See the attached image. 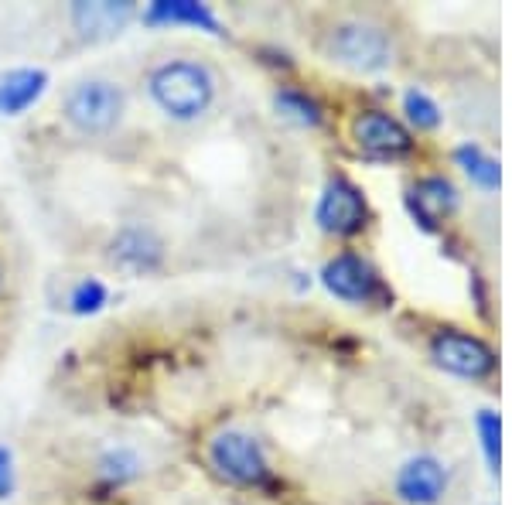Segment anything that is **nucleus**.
<instances>
[{
  "instance_id": "obj_14",
  "label": "nucleus",
  "mask_w": 512,
  "mask_h": 505,
  "mask_svg": "<svg viewBox=\"0 0 512 505\" xmlns=\"http://www.w3.org/2000/svg\"><path fill=\"white\" fill-rule=\"evenodd\" d=\"M7 291H11V260H7L4 246H0V301L7 297Z\"/></svg>"
},
{
  "instance_id": "obj_7",
  "label": "nucleus",
  "mask_w": 512,
  "mask_h": 505,
  "mask_svg": "<svg viewBox=\"0 0 512 505\" xmlns=\"http://www.w3.org/2000/svg\"><path fill=\"white\" fill-rule=\"evenodd\" d=\"M454 492V465L437 451H414L390 475L396 505H444Z\"/></svg>"
},
{
  "instance_id": "obj_3",
  "label": "nucleus",
  "mask_w": 512,
  "mask_h": 505,
  "mask_svg": "<svg viewBox=\"0 0 512 505\" xmlns=\"http://www.w3.org/2000/svg\"><path fill=\"white\" fill-rule=\"evenodd\" d=\"M137 117L127 65H86L55 93V123L79 147H113Z\"/></svg>"
},
{
  "instance_id": "obj_10",
  "label": "nucleus",
  "mask_w": 512,
  "mask_h": 505,
  "mask_svg": "<svg viewBox=\"0 0 512 505\" xmlns=\"http://www.w3.org/2000/svg\"><path fill=\"white\" fill-rule=\"evenodd\" d=\"M410 209L420 219V226L437 229L454 219L461 209V192L451 178L444 175H420L410 188Z\"/></svg>"
},
{
  "instance_id": "obj_5",
  "label": "nucleus",
  "mask_w": 512,
  "mask_h": 505,
  "mask_svg": "<svg viewBox=\"0 0 512 505\" xmlns=\"http://www.w3.org/2000/svg\"><path fill=\"white\" fill-rule=\"evenodd\" d=\"M345 140L362 161L400 164L417 154V134L383 106H359L345 120Z\"/></svg>"
},
{
  "instance_id": "obj_6",
  "label": "nucleus",
  "mask_w": 512,
  "mask_h": 505,
  "mask_svg": "<svg viewBox=\"0 0 512 505\" xmlns=\"http://www.w3.org/2000/svg\"><path fill=\"white\" fill-rule=\"evenodd\" d=\"M209 468L216 471L226 485L233 488H250L260 492L274 482V465L267 458V447L260 444V437L250 434L243 427H226L205 447Z\"/></svg>"
},
{
  "instance_id": "obj_9",
  "label": "nucleus",
  "mask_w": 512,
  "mask_h": 505,
  "mask_svg": "<svg viewBox=\"0 0 512 505\" xmlns=\"http://www.w3.org/2000/svg\"><path fill=\"white\" fill-rule=\"evenodd\" d=\"M369 222V202L366 192L359 185H352L349 178H332L328 188L321 192L318 202V226L328 236L338 239H352L366 229Z\"/></svg>"
},
{
  "instance_id": "obj_15",
  "label": "nucleus",
  "mask_w": 512,
  "mask_h": 505,
  "mask_svg": "<svg viewBox=\"0 0 512 505\" xmlns=\"http://www.w3.org/2000/svg\"><path fill=\"white\" fill-rule=\"evenodd\" d=\"M489 505H492V502H489Z\"/></svg>"
},
{
  "instance_id": "obj_13",
  "label": "nucleus",
  "mask_w": 512,
  "mask_h": 505,
  "mask_svg": "<svg viewBox=\"0 0 512 505\" xmlns=\"http://www.w3.org/2000/svg\"><path fill=\"white\" fill-rule=\"evenodd\" d=\"M478 437H482V451H485V458H489V465L495 471V468H499V458H502V447H499L502 420L495 417V410L478 413Z\"/></svg>"
},
{
  "instance_id": "obj_2",
  "label": "nucleus",
  "mask_w": 512,
  "mask_h": 505,
  "mask_svg": "<svg viewBox=\"0 0 512 505\" xmlns=\"http://www.w3.org/2000/svg\"><path fill=\"white\" fill-rule=\"evenodd\" d=\"M304 41L328 69L352 79L393 76L407 59L400 14L379 4H325L304 18Z\"/></svg>"
},
{
  "instance_id": "obj_11",
  "label": "nucleus",
  "mask_w": 512,
  "mask_h": 505,
  "mask_svg": "<svg viewBox=\"0 0 512 505\" xmlns=\"http://www.w3.org/2000/svg\"><path fill=\"white\" fill-rule=\"evenodd\" d=\"M454 157H458V168L472 178L475 188H482V192H495V188H499V181H502L499 161H495L478 140H465V144L454 151Z\"/></svg>"
},
{
  "instance_id": "obj_4",
  "label": "nucleus",
  "mask_w": 512,
  "mask_h": 505,
  "mask_svg": "<svg viewBox=\"0 0 512 505\" xmlns=\"http://www.w3.org/2000/svg\"><path fill=\"white\" fill-rule=\"evenodd\" d=\"M424 355L444 376L465 383H489L499 376V352L472 328L431 325L424 331Z\"/></svg>"
},
{
  "instance_id": "obj_8",
  "label": "nucleus",
  "mask_w": 512,
  "mask_h": 505,
  "mask_svg": "<svg viewBox=\"0 0 512 505\" xmlns=\"http://www.w3.org/2000/svg\"><path fill=\"white\" fill-rule=\"evenodd\" d=\"M321 280H325L328 294L345 304H352V308L376 304V301H383V294H386L379 270L355 250L335 253L332 260L325 263V270H321Z\"/></svg>"
},
{
  "instance_id": "obj_12",
  "label": "nucleus",
  "mask_w": 512,
  "mask_h": 505,
  "mask_svg": "<svg viewBox=\"0 0 512 505\" xmlns=\"http://www.w3.org/2000/svg\"><path fill=\"white\" fill-rule=\"evenodd\" d=\"M403 113H407V120L414 123L417 130H437L444 123L441 103H437L431 93H424V89H410V93L403 96Z\"/></svg>"
},
{
  "instance_id": "obj_1",
  "label": "nucleus",
  "mask_w": 512,
  "mask_h": 505,
  "mask_svg": "<svg viewBox=\"0 0 512 505\" xmlns=\"http://www.w3.org/2000/svg\"><path fill=\"white\" fill-rule=\"evenodd\" d=\"M137 113L168 137H195L222 117L229 72L198 41H158L127 65Z\"/></svg>"
}]
</instances>
